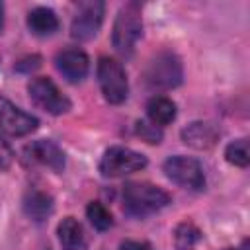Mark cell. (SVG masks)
Masks as SVG:
<instances>
[{"instance_id": "cell-23", "label": "cell", "mask_w": 250, "mask_h": 250, "mask_svg": "<svg viewBox=\"0 0 250 250\" xmlns=\"http://www.w3.org/2000/svg\"><path fill=\"white\" fill-rule=\"evenodd\" d=\"M2 27H4V4L0 2V31H2Z\"/></svg>"}, {"instance_id": "cell-6", "label": "cell", "mask_w": 250, "mask_h": 250, "mask_svg": "<svg viewBox=\"0 0 250 250\" xmlns=\"http://www.w3.org/2000/svg\"><path fill=\"white\" fill-rule=\"evenodd\" d=\"M29 100L43 111L51 115H62L70 109V100L57 88V84L47 76H37L27 86Z\"/></svg>"}, {"instance_id": "cell-4", "label": "cell", "mask_w": 250, "mask_h": 250, "mask_svg": "<svg viewBox=\"0 0 250 250\" xmlns=\"http://www.w3.org/2000/svg\"><path fill=\"white\" fill-rule=\"evenodd\" d=\"M98 82L104 98L109 104H123L129 94L127 74L119 61L111 57H100L98 61Z\"/></svg>"}, {"instance_id": "cell-14", "label": "cell", "mask_w": 250, "mask_h": 250, "mask_svg": "<svg viewBox=\"0 0 250 250\" xmlns=\"http://www.w3.org/2000/svg\"><path fill=\"white\" fill-rule=\"evenodd\" d=\"M146 115L156 127L168 125L176 119V104L166 96H154L146 104Z\"/></svg>"}, {"instance_id": "cell-3", "label": "cell", "mask_w": 250, "mask_h": 250, "mask_svg": "<svg viewBox=\"0 0 250 250\" xmlns=\"http://www.w3.org/2000/svg\"><path fill=\"white\" fill-rule=\"evenodd\" d=\"M182 76H184L182 62L170 51L158 53L148 62V66L145 70V80L154 90H170V88H176L182 82Z\"/></svg>"}, {"instance_id": "cell-20", "label": "cell", "mask_w": 250, "mask_h": 250, "mask_svg": "<svg viewBox=\"0 0 250 250\" xmlns=\"http://www.w3.org/2000/svg\"><path fill=\"white\" fill-rule=\"evenodd\" d=\"M137 135L141 139H145L146 143H150V145H158L160 139H162L160 129L156 125H152V123H146V121H139L137 123Z\"/></svg>"}, {"instance_id": "cell-9", "label": "cell", "mask_w": 250, "mask_h": 250, "mask_svg": "<svg viewBox=\"0 0 250 250\" xmlns=\"http://www.w3.org/2000/svg\"><path fill=\"white\" fill-rule=\"evenodd\" d=\"M39 121L31 113L20 109L10 100L0 98V129L12 137H25L37 129Z\"/></svg>"}, {"instance_id": "cell-11", "label": "cell", "mask_w": 250, "mask_h": 250, "mask_svg": "<svg viewBox=\"0 0 250 250\" xmlns=\"http://www.w3.org/2000/svg\"><path fill=\"white\" fill-rule=\"evenodd\" d=\"M219 139V129L209 121H193L182 129V141L197 150L211 148Z\"/></svg>"}, {"instance_id": "cell-16", "label": "cell", "mask_w": 250, "mask_h": 250, "mask_svg": "<svg viewBox=\"0 0 250 250\" xmlns=\"http://www.w3.org/2000/svg\"><path fill=\"white\" fill-rule=\"evenodd\" d=\"M23 209H25V213H27L33 221L41 223V221H45V219L51 215V211H53V199H51V195L33 189V191H29V193L25 195V199H23Z\"/></svg>"}, {"instance_id": "cell-2", "label": "cell", "mask_w": 250, "mask_h": 250, "mask_svg": "<svg viewBox=\"0 0 250 250\" xmlns=\"http://www.w3.org/2000/svg\"><path fill=\"white\" fill-rule=\"evenodd\" d=\"M141 35H143L141 8H139V4L129 2L117 12V18L113 21V29H111L113 49L119 55L129 57L135 51V45L141 39Z\"/></svg>"}, {"instance_id": "cell-19", "label": "cell", "mask_w": 250, "mask_h": 250, "mask_svg": "<svg viewBox=\"0 0 250 250\" xmlns=\"http://www.w3.org/2000/svg\"><path fill=\"white\" fill-rule=\"evenodd\" d=\"M225 158H227L230 164H234V166H240V168L248 166V162H250L248 141H246V139H236V141L229 143L227 148H225Z\"/></svg>"}, {"instance_id": "cell-1", "label": "cell", "mask_w": 250, "mask_h": 250, "mask_svg": "<svg viewBox=\"0 0 250 250\" xmlns=\"http://www.w3.org/2000/svg\"><path fill=\"white\" fill-rule=\"evenodd\" d=\"M170 203V193L146 182H129L123 189V207L131 217H148Z\"/></svg>"}, {"instance_id": "cell-15", "label": "cell", "mask_w": 250, "mask_h": 250, "mask_svg": "<svg viewBox=\"0 0 250 250\" xmlns=\"http://www.w3.org/2000/svg\"><path fill=\"white\" fill-rule=\"evenodd\" d=\"M57 234L62 250H80L84 246V230L74 217H64L59 223Z\"/></svg>"}, {"instance_id": "cell-7", "label": "cell", "mask_w": 250, "mask_h": 250, "mask_svg": "<svg viewBox=\"0 0 250 250\" xmlns=\"http://www.w3.org/2000/svg\"><path fill=\"white\" fill-rule=\"evenodd\" d=\"M164 174L176 182L178 186L182 188H188V189H201L205 186V176H203V168L201 164L191 158V156H182V154H176V156H170L164 160V166H162Z\"/></svg>"}, {"instance_id": "cell-22", "label": "cell", "mask_w": 250, "mask_h": 250, "mask_svg": "<svg viewBox=\"0 0 250 250\" xmlns=\"http://www.w3.org/2000/svg\"><path fill=\"white\" fill-rule=\"evenodd\" d=\"M119 250H152V248H150V244L141 242V240H125V242H121Z\"/></svg>"}, {"instance_id": "cell-13", "label": "cell", "mask_w": 250, "mask_h": 250, "mask_svg": "<svg viewBox=\"0 0 250 250\" xmlns=\"http://www.w3.org/2000/svg\"><path fill=\"white\" fill-rule=\"evenodd\" d=\"M27 27L33 35L45 37V35H51L59 29V18L51 8L39 6L27 14Z\"/></svg>"}, {"instance_id": "cell-18", "label": "cell", "mask_w": 250, "mask_h": 250, "mask_svg": "<svg viewBox=\"0 0 250 250\" xmlns=\"http://www.w3.org/2000/svg\"><path fill=\"white\" fill-rule=\"evenodd\" d=\"M86 215H88L92 227L98 229V230H107V229L113 225V217H111V213H109L107 207H105L104 203H100V201H92V203H88V207H86Z\"/></svg>"}, {"instance_id": "cell-21", "label": "cell", "mask_w": 250, "mask_h": 250, "mask_svg": "<svg viewBox=\"0 0 250 250\" xmlns=\"http://www.w3.org/2000/svg\"><path fill=\"white\" fill-rule=\"evenodd\" d=\"M14 160V152L10 148V145L0 137V170H6Z\"/></svg>"}, {"instance_id": "cell-17", "label": "cell", "mask_w": 250, "mask_h": 250, "mask_svg": "<svg viewBox=\"0 0 250 250\" xmlns=\"http://www.w3.org/2000/svg\"><path fill=\"white\" fill-rule=\"evenodd\" d=\"M199 240H201V232L193 223L184 221L174 230V246H176V250H193Z\"/></svg>"}, {"instance_id": "cell-12", "label": "cell", "mask_w": 250, "mask_h": 250, "mask_svg": "<svg viewBox=\"0 0 250 250\" xmlns=\"http://www.w3.org/2000/svg\"><path fill=\"white\" fill-rule=\"evenodd\" d=\"M27 152L33 160H37L39 164H43L55 172H62V168H64V152L53 141H47V139L35 141L33 145L27 146Z\"/></svg>"}, {"instance_id": "cell-5", "label": "cell", "mask_w": 250, "mask_h": 250, "mask_svg": "<svg viewBox=\"0 0 250 250\" xmlns=\"http://www.w3.org/2000/svg\"><path fill=\"white\" fill-rule=\"evenodd\" d=\"M145 166H146V156L127 146H111L104 152L100 160V172L105 178H121L139 172Z\"/></svg>"}, {"instance_id": "cell-8", "label": "cell", "mask_w": 250, "mask_h": 250, "mask_svg": "<svg viewBox=\"0 0 250 250\" xmlns=\"http://www.w3.org/2000/svg\"><path fill=\"white\" fill-rule=\"evenodd\" d=\"M104 2L100 0H88V2H78L76 14L70 23V35L78 41H88L96 37L100 31V25L104 21Z\"/></svg>"}, {"instance_id": "cell-10", "label": "cell", "mask_w": 250, "mask_h": 250, "mask_svg": "<svg viewBox=\"0 0 250 250\" xmlns=\"http://www.w3.org/2000/svg\"><path fill=\"white\" fill-rule=\"evenodd\" d=\"M59 72L68 80V82H80L88 74V57L80 49H64L57 55L55 59Z\"/></svg>"}, {"instance_id": "cell-24", "label": "cell", "mask_w": 250, "mask_h": 250, "mask_svg": "<svg viewBox=\"0 0 250 250\" xmlns=\"http://www.w3.org/2000/svg\"><path fill=\"white\" fill-rule=\"evenodd\" d=\"M225 250H232V248H225Z\"/></svg>"}]
</instances>
